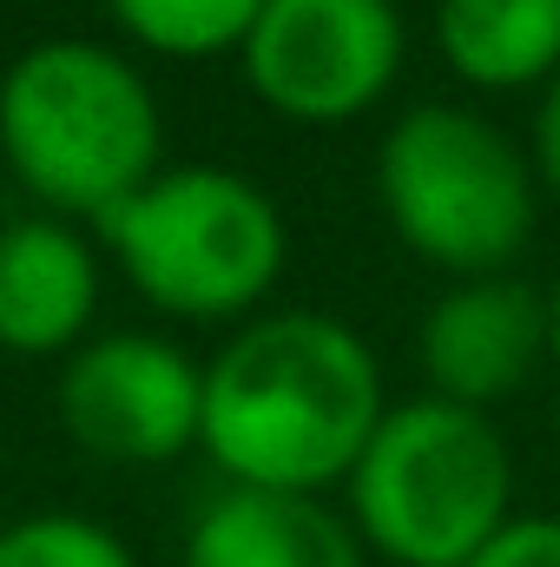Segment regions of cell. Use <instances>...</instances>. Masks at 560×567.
<instances>
[{
  "instance_id": "16",
  "label": "cell",
  "mask_w": 560,
  "mask_h": 567,
  "mask_svg": "<svg viewBox=\"0 0 560 567\" xmlns=\"http://www.w3.org/2000/svg\"><path fill=\"white\" fill-rule=\"evenodd\" d=\"M548 357H560V284L548 290Z\"/></svg>"
},
{
  "instance_id": "3",
  "label": "cell",
  "mask_w": 560,
  "mask_h": 567,
  "mask_svg": "<svg viewBox=\"0 0 560 567\" xmlns=\"http://www.w3.org/2000/svg\"><path fill=\"white\" fill-rule=\"evenodd\" d=\"M100 245L120 278L178 323H251L290 265L278 198L231 165H165L100 218Z\"/></svg>"
},
{
  "instance_id": "9",
  "label": "cell",
  "mask_w": 560,
  "mask_h": 567,
  "mask_svg": "<svg viewBox=\"0 0 560 567\" xmlns=\"http://www.w3.org/2000/svg\"><path fill=\"white\" fill-rule=\"evenodd\" d=\"M106 297V258L86 225L53 212H20L0 225V350L7 357H73L93 337Z\"/></svg>"
},
{
  "instance_id": "2",
  "label": "cell",
  "mask_w": 560,
  "mask_h": 567,
  "mask_svg": "<svg viewBox=\"0 0 560 567\" xmlns=\"http://www.w3.org/2000/svg\"><path fill=\"white\" fill-rule=\"evenodd\" d=\"M0 158L40 212L100 225L165 172L158 93L106 40H33L0 73Z\"/></svg>"
},
{
  "instance_id": "1",
  "label": "cell",
  "mask_w": 560,
  "mask_h": 567,
  "mask_svg": "<svg viewBox=\"0 0 560 567\" xmlns=\"http://www.w3.org/2000/svg\"><path fill=\"white\" fill-rule=\"evenodd\" d=\"M390 416L370 337L330 310H258L205 363L198 449L238 488L323 495Z\"/></svg>"
},
{
  "instance_id": "7",
  "label": "cell",
  "mask_w": 560,
  "mask_h": 567,
  "mask_svg": "<svg viewBox=\"0 0 560 567\" xmlns=\"http://www.w3.org/2000/svg\"><path fill=\"white\" fill-rule=\"evenodd\" d=\"M60 429L120 468H158L198 449L205 423V363L152 330H106L86 337L60 363Z\"/></svg>"
},
{
  "instance_id": "11",
  "label": "cell",
  "mask_w": 560,
  "mask_h": 567,
  "mask_svg": "<svg viewBox=\"0 0 560 567\" xmlns=\"http://www.w3.org/2000/svg\"><path fill=\"white\" fill-rule=\"evenodd\" d=\"M428 27L475 93H541L560 73V0H435Z\"/></svg>"
},
{
  "instance_id": "10",
  "label": "cell",
  "mask_w": 560,
  "mask_h": 567,
  "mask_svg": "<svg viewBox=\"0 0 560 567\" xmlns=\"http://www.w3.org/2000/svg\"><path fill=\"white\" fill-rule=\"evenodd\" d=\"M185 567H370V548L323 495L225 482L185 528Z\"/></svg>"
},
{
  "instance_id": "5",
  "label": "cell",
  "mask_w": 560,
  "mask_h": 567,
  "mask_svg": "<svg viewBox=\"0 0 560 567\" xmlns=\"http://www.w3.org/2000/svg\"><path fill=\"white\" fill-rule=\"evenodd\" d=\"M376 205L422 265L448 278H501L541 218L528 145L455 100L409 106L376 145Z\"/></svg>"
},
{
  "instance_id": "4",
  "label": "cell",
  "mask_w": 560,
  "mask_h": 567,
  "mask_svg": "<svg viewBox=\"0 0 560 567\" xmlns=\"http://www.w3.org/2000/svg\"><path fill=\"white\" fill-rule=\"evenodd\" d=\"M350 528L390 567H468L515 515V455L495 416L416 396L390 403L350 468Z\"/></svg>"
},
{
  "instance_id": "14",
  "label": "cell",
  "mask_w": 560,
  "mask_h": 567,
  "mask_svg": "<svg viewBox=\"0 0 560 567\" xmlns=\"http://www.w3.org/2000/svg\"><path fill=\"white\" fill-rule=\"evenodd\" d=\"M468 567H560V515H508Z\"/></svg>"
},
{
  "instance_id": "6",
  "label": "cell",
  "mask_w": 560,
  "mask_h": 567,
  "mask_svg": "<svg viewBox=\"0 0 560 567\" xmlns=\"http://www.w3.org/2000/svg\"><path fill=\"white\" fill-rule=\"evenodd\" d=\"M409 60L396 0H265L238 47L245 86L297 126H350L390 100Z\"/></svg>"
},
{
  "instance_id": "12",
  "label": "cell",
  "mask_w": 560,
  "mask_h": 567,
  "mask_svg": "<svg viewBox=\"0 0 560 567\" xmlns=\"http://www.w3.org/2000/svg\"><path fill=\"white\" fill-rule=\"evenodd\" d=\"M113 27L158 60H218L238 53L265 0H106Z\"/></svg>"
},
{
  "instance_id": "15",
  "label": "cell",
  "mask_w": 560,
  "mask_h": 567,
  "mask_svg": "<svg viewBox=\"0 0 560 567\" xmlns=\"http://www.w3.org/2000/svg\"><path fill=\"white\" fill-rule=\"evenodd\" d=\"M528 165H535L541 192L560 205V73L535 93V120H528Z\"/></svg>"
},
{
  "instance_id": "13",
  "label": "cell",
  "mask_w": 560,
  "mask_h": 567,
  "mask_svg": "<svg viewBox=\"0 0 560 567\" xmlns=\"http://www.w3.org/2000/svg\"><path fill=\"white\" fill-rule=\"evenodd\" d=\"M0 567H139V555L93 515H20L0 528Z\"/></svg>"
},
{
  "instance_id": "8",
  "label": "cell",
  "mask_w": 560,
  "mask_h": 567,
  "mask_svg": "<svg viewBox=\"0 0 560 567\" xmlns=\"http://www.w3.org/2000/svg\"><path fill=\"white\" fill-rule=\"evenodd\" d=\"M416 357L428 377V396L488 416L548 357V290L508 278V271L448 284L422 317Z\"/></svg>"
}]
</instances>
